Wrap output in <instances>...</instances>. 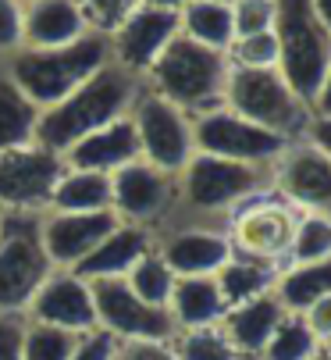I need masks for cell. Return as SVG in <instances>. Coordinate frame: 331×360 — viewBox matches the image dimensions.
<instances>
[{
	"label": "cell",
	"instance_id": "cell-1",
	"mask_svg": "<svg viewBox=\"0 0 331 360\" xmlns=\"http://www.w3.org/2000/svg\"><path fill=\"white\" fill-rule=\"evenodd\" d=\"M132 82L122 72H107L100 68L89 82H82L72 96H65L61 104H53L39 122H36V136L43 143V150H68L79 139H86L89 132L103 129L118 118V111L129 104Z\"/></svg>",
	"mask_w": 331,
	"mask_h": 360
},
{
	"label": "cell",
	"instance_id": "cell-2",
	"mask_svg": "<svg viewBox=\"0 0 331 360\" xmlns=\"http://www.w3.org/2000/svg\"><path fill=\"white\" fill-rule=\"evenodd\" d=\"M107 58L100 36L75 39L58 50H32L11 65V82L22 89L29 104H61L82 82H89Z\"/></svg>",
	"mask_w": 331,
	"mask_h": 360
},
{
	"label": "cell",
	"instance_id": "cell-3",
	"mask_svg": "<svg viewBox=\"0 0 331 360\" xmlns=\"http://www.w3.org/2000/svg\"><path fill=\"white\" fill-rule=\"evenodd\" d=\"M274 36H278L282 79L299 100H313L331 65V43L310 0H278L274 4Z\"/></svg>",
	"mask_w": 331,
	"mask_h": 360
},
{
	"label": "cell",
	"instance_id": "cell-4",
	"mask_svg": "<svg viewBox=\"0 0 331 360\" xmlns=\"http://www.w3.org/2000/svg\"><path fill=\"white\" fill-rule=\"evenodd\" d=\"M228 104L232 115L278 136L303 125V100L271 68H235L228 75Z\"/></svg>",
	"mask_w": 331,
	"mask_h": 360
},
{
	"label": "cell",
	"instance_id": "cell-5",
	"mask_svg": "<svg viewBox=\"0 0 331 360\" xmlns=\"http://www.w3.org/2000/svg\"><path fill=\"white\" fill-rule=\"evenodd\" d=\"M50 261L43 253L39 232L29 218H8L0 236V311L11 314L32 303L46 282Z\"/></svg>",
	"mask_w": 331,
	"mask_h": 360
},
{
	"label": "cell",
	"instance_id": "cell-6",
	"mask_svg": "<svg viewBox=\"0 0 331 360\" xmlns=\"http://www.w3.org/2000/svg\"><path fill=\"white\" fill-rule=\"evenodd\" d=\"M153 75L168 104L189 108V104H203L221 89L225 68H221L217 50H207L189 36H179L160 50V58L153 61Z\"/></svg>",
	"mask_w": 331,
	"mask_h": 360
},
{
	"label": "cell",
	"instance_id": "cell-7",
	"mask_svg": "<svg viewBox=\"0 0 331 360\" xmlns=\"http://www.w3.org/2000/svg\"><path fill=\"white\" fill-rule=\"evenodd\" d=\"M89 296H93L96 321H103L110 335H125L132 342L139 339L164 342L175 332V318L168 311H160V307L143 303L122 278H96Z\"/></svg>",
	"mask_w": 331,
	"mask_h": 360
},
{
	"label": "cell",
	"instance_id": "cell-8",
	"mask_svg": "<svg viewBox=\"0 0 331 360\" xmlns=\"http://www.w3.org/2000/svg\"><path fill=\"white\" fill-rule=\"evenodd\" d=\"M196 143L214 153V158H225V161H264V158H274L282 146H285V136L278 132H267L232 111H214L207 118H200L196 125Z\"/></svg>",
	"mask_w": 331,
	"mask_h": 360
},
{
	"label": "cell",
	"instance_id": "cell-9",
	"mask_svg": "<svg viewBox=\"0 0 331 360\" xmlns=\"http://www.w3.org/2000/svg\"><path fill=\"white\" fill-rule=\"evenodd\" d=\"M61 179V161L50 150H4L0 153V203H15V207H29L53 193Z\"/></svg>",
	"mask_w": 331,
	"mask_h": 360
},
{
	"label": "cell",
	"instance_id": "cell-10",
	"mask_svg": "<svg viewBox=\"0 0 331 360\" xmlns=\"http://www.w3.org/2000/svg\"><path fill=\"white\" fill-rule=\"evenodd\" d=\"M136 136L139 150L150 153L153 168H182L189 161V129L186 118L175 104H168L164 96H146L136 115Z\"/></svg>",
	"mask_w": 331,
	"mask_h": 360
},
{
	"label": "cell",
	"instance_id": "cell-11",
	"mask_svg": "<svg viewBox=\"0 0 331 360\" xmlns=\"http://www.w3.org/2000/svg\"><path fill=\"white\" fill-rule=\"evenodd\" d=\"M115 229L118 221L110 211H61L58 218L46 221L39 243H43L46 261L72 264V261L89 257Z\"/></svg>",
	"mask_w": 331,
	"mask_h": 360
},
{
	"label": "cell",
	"instance_id": "cell-12",
	"mask_svg": "<svg viewBox=\"0 0 331 360\" xmlns=\"http://www.w3.org/2000/svg\"><path fill=\"white\" fill-rule=\"evenodd\" d=\"M32 314L39 325H53L61 332H89L96 325L89 285L75 275L46 278L39 292L32 296Z\"/></svg>",
	"mask_w": 331,
	"mask_h": 360
},
{
	"label": "cell",
	"instance_id": "cell-13",
	"mask_svg": "<svg viewBox=\"0 0 331 360\" xmlns=\"http://www.w3.org/2000/svg\"><path fill=\"white\" fill-rule=\"evenodd\" d=\"M253 172L249 165L239 161H225V158H214V153H203L189 165L186 175V196L196 207H221V203H232L235 196L253 189Z\"/></svg>",
	"mask_w": 331,
	"mask_h": 360
},
{
	"label": "cell",
	"instance_id": "cell-14",
	"mask_svg": "<svg viewBox=\"0 0 331 360\" xmlns=\"http://www.w3.org/2000/svg\"><path fill=\"white\" fill-rule=\"evenodd\" d=\"M179 29V15L164 11V8H143L132 11L122 25H118V54L129 68H150L160 50L175 39Z\"/></svg>",
	"mask_w": 331,
	"mask_h": 360
},
{
	"label": "cell",
	"instance_id": "cell-15",
	"mask_svg": "<svg viewBox=\"0 0 331 360\" xmlns=\"http://www.w3.org/2000/svg\"><path fill=\"white\" fill-rule=\"evenodd\" d=\"M139 153V136L132 122H110L96 132H89L86 139H79L72 146V165L75 172H107V168H125L132 165V158Z\"/></svg>",
	"mask_w": 331,
	"mask_h": 360
},
{
	"label": "cell",
	"instance_id": "cell-16",
	"mask_svg": "<svg viewBox=\"0 0 331 360\" xmlns=\"http://www.w3.org/2000/svg\"><path fill=\"white\" fill-rule=\"evenodd\" d=\"M282 189L317 211H331V161L320 150L303 146L282 165Z\"/></svg>",
	"mask_w": 331,
	"mask_h": 360
},
{
	"label": "cell",
	"instance_id": "cell-17",
	"mask_svg": "<svg viewBox=\"0 0 331 360\" xmlns=\"http://www.w3.org/2000/svg\"><path fill=\"white\" fill-rule=\"evenodd\" d=\"M82 25H86V18L75 8V0H36L32 11L22 22V32L29 36V43L36 50H58V46L82 39L79 36Z\"/></svg>",
	"mask_w": 331,
	"mask_h": 360
},
{
	"label": "cell",
	"instance_id": "cell-18",
	"mask_svg": "<svg viewBox=\"0 0 331 360\" xmlns=\"http://www.w3.org/2000/svg\"><path fill=\"white\" fill-rule=\"evenodd\" d=\"M146 257V236L139 229H115L89 257L79 261L82 278H122L129 268H136Z\"/></svg>",
	"mask_w": 331,
	"mask_h": 360
},
{
	"label": "cell",
	"instance_id": "cell-19",
	"mask_svg": "<svg viewBox=\"0 0 331 360\" xmlns=\"http://www.w3.org/2000/svg\"><path fill=\"white\" fill-rule=\"evenodd\" d=\"M164 175L153 165H125L118 168L115 182H110V200L129 214V218H150L164 203Z\"/></svg>",
	"mask_w": 331,
	"mask_h": 360
},
{
	"label": "cell",
	"instance_id": "cell-20",
	"mask_svg": "<svg viewBox=\"0 0 331 360\" xmlns=\"http://www.w3.org/2000/svg\"><path fill=\"white\" fill-rule=\"evenodd\" d=\"M171 271L186 275V278H196V275H214L228 264V243L214 236V232H186L179 239L168 243L160 257Z\"/></svg>",
	"mask_w": 331,
	"mask_h": 360
},
{
	"label": "cell",
	"instance_id": "cell-21",
	"mask_svg": "<svg viewBox=\"0 0 331 360\" xmlns=\"http://www.w3.org/2000/svg\"><path fill=\"white\" fill-rule=\"evenodd\" d=\"M278 321H282V303L271 296H253L228 314V342L242 353H260L278 328Z\"/></svg>",
	"mask_w": 331,
	"mask_h": 360
},
{
	"label": "cell",
	"instance_id": "cell-22",
	"mask_svg": "<svg viewBox=\"0 0 331 360\" xmlns=\"http://www.w3.org/2000/svg\"><path fill=\"white\" fill-rule=\"evenodd\" d=\"M175 303V321L189 325V328H207L210 321L221 318L225 311V300H221V289L210 275H196V278H182L179 289L171 292Z\"/></svg>",
	"mask_w": 331,
	"mask_h": 360
},
{
	"label": "cell",
	"instance_id": "cell-23",
	"mask_svg": "<svg viewBox=\"0 0 331 360\" xmlns=\"http://www.w3.org/2000/svg\"><path fill=\"white\" fill-rule=\"evenodd\" d=\"M239 243L260 257H271V253H282L289 243H292V218L278 207H257L249 214H242L239 221Z\"/></svg>",
	"mask_w": 331,
	"mask_h": 360
},
{
	"label": "cell",
	"instance_id": "cell-24",
	"mask_svg": "<svg viewBox=\"0 0 331 360\" xmlns=\"http://www.w3.org/2000/svg\"><path fill=\"white\" fill-rule=\"evenodd\" d=\"M36 132V108L22 96V89L8 79H0V153L18 150Z\"/></svg>",
	"mask_w": 331,
	"mask_h": 360
},
{
	"label": "cell",
	"instance_id": "cell-25",
	"mask_svg": "<svg viewBox=\"0 0 331 360\" xmlns=\"http://www.w3.org/2000/svg\"><path fill=\"white\" fill-rule=\"evenodd\" d=\"M50 196L61 211H107L110 179L100 172H72V175L58 179Z\"/></svg>",
	"mask_w": 331,
	"mask_h": 360
},
{
	"label": "cell",
	"instance_id": "cell-26",
	"mask_svg": "<svg viewBox=\"0 0 331 360\" xmlns=\"http://www.w3.org/2000/svg\"><path fill=\"white\" fill-rule=\"evenodd\" d=\"M186 29L189 39L207 46V50H221L232 43V8L228 4H217V0H193L186 8Z\"/></svg>",
	"mask_w": 331,
	"mask_h": 360
},
{
	"label": "cell",
	"instance_id": "cell-27",
	"mask_svg": "<svg viewBox=\"0 0 331 360\" xmlns=\"http://www.w3.org/2000/svg\"><path fill=\"white\" fill-rule=\"evenodd\" d=\"M320 296H331V257L303 264L282 278V303L292 307V311H306Z\"/></svg>",
	"mask_w": 331,
	"mask_h": 360
},
{
	"label": "cell",
	"instance_id": "cell-28",
	"mask_svg": "<svg viewBox=\"0 0 331 360\" xmlns=\"http://www.w3.org/2000/svg\"><path fill=\"white\" fill-rule=\"evenodd\" d=\"M129 289L150 303V307H160L168 311L171 303V292H175V271L160 261V257H143V261L132 268V278H129Z\"/></svg>",
	"mask_w": 331,
	"mask_h": 360
},
{
	"label": "cell",
	"instance_id": "cell-29",
	"mask_svg": "<svg viewBox=\"0 0 331 360\" xmlns=\"http://www.w3.org/2000/svg\"><path fill=\"white\" fill-rule=\"evenodd\" d=\"M217 289H221V300L225 303H246L253 296H264L267 289V271L260 264H246V261H235V264H225L221 268V278H217Z\"/></svg>",
	"mask_w": 331,
	"mask_h": 360
},
{
	"label": "cell",
	"instance_id": "cell-30",
	"mask_svg": "<svg viewBox=\"0 0 331 360\" xmlns=\"http://www.w3.org/2000/svg\"><path fill=\"white\" fill-rule=\"evenodd\" d=\"M313 332L306 328V321L292 318V321H278L274 335L267 339L264 353L267 360H310L313 356Z\"/></svg>",
	"mask_w": 331,
	"mask_h": 360
},
{
	"label": "cell",
	"instance_id": "cell-31",
	"mask_svg": "<svg viewBox=\"0 0 331 360\" xmlns=\"http://www.w3.org/2000/svg\"><path fill=\"white\" fill-rule=\"evenodd\" d=\"M75 349V339L72 332H61L53 325H32L25 335H22V356L25 360H68Z\"/></svg>",
	"mask_w": 331,
	"mask_h": 360
},
{
	"label": "cell",
	"instance_id": "cell-32",
	"mask_svg": "<svg viewBox=\"0 0 331 360\" xmlns=\"http://www.w3.org/2000/svg\"><path fill=\"white\" fill-rule=\"evenodd\" d=\"M292 250L299 261L313 264V261H327L331 257V221L313 214V218H303L299 229L292 232Z\"/></svg>",
	"mask_w": 331,
	"mask_h": 360
},
{
	"label": "cell",
	"instance_id": "cell-33",
	"mask_svg": "<svg viewBox=\"0 0 331 360\" xmlns=\"http://www.w3.org/2000/svg\"><path fill=\"white\" fill-rule=\"evenodd\" d=\"M175 356L179 360H235V346L228 342V335H221L207 325V328H193L182 339Z\"/></svg>",
	"mask_w": 331,
	"mask_h": 360
},
{
	"label": "cell",
	"instance_id": "cell-34",
	"mask_svg": "<svg viewBox=\"0 0 331 360\" xmlns=\"http://www.w3.org/2000/svg\"><path fill=\"white\" fill-rule=\"evenodd\" d=\"M232 25L242 36L267 32L274 25V4H271V0H239V8L232 11Z\"/></svg>",
	"mask_w": 331,
	"mask_h": 360
},
{
	"label": "cell",
	"instance_id": "cell-35",
	"mask_svg": "<svg viewBox=\"0 0 331 360\" xmlns=\"http://www.w3.org/2000/svg\"><path fill=\"white\" fill-rule=\"evenodd\" d=\"M239 58H242V68H271L278 61V36H274V29L257 32V36H242Z\"/></svg>",
	"mask_w": 331,
	"mask_h": 360
},
{
	"label": "cell",
	"instance_id": "cell-36",
	"mask_svg": "<svg viewBox=\"0 0 331 360\" xmlns=\"http://www.w3.org/2000/svg\"><path fill=\"white\" fill-rule=\"evenodd\" d=\"M136 0H75V8L82 11V18L89 15L100 29H118L129 15H132Z\"/></svg>",
	"mask_w": 331,
	"mask_h": 360
},
{
	"label": "cell",
	"instance_id": "cell-37",
	"mask_svg": "<svg viewBox=\"0 0 331 360\" xmlns=\"http://www.w3.org/2000/svg\"><path fill=\"white\" fill-rule=\"evenodd\" d=\"M68 360H115V335L110 332H93L82 342H75Z\"/></svg>",
	"mask_w": 331,
	"mask_h": 360
},
{
	"label": "cell",
	"instance_id": "cell-38",
	"mask_svg": "<svg viewBox=\"0 0 331 360\" xmlns=\"http://www.w3.org/2000/svg\"><path fill=\"white\" fill-rule=\"evenodd\" d=\"M22 335H25V328L11 314H0V360H25L22 356Z\"/></svg>",
	"mask_w": 331,
	"mask_h": 360
},
{
	"label": "cell",
	"instance_id": "cell-39",
	"mask_svg": "<svg viewBox=\"0 0 331 360\" xmlns=\"http://www.w3.org/2000/svg\"><path fill=\"white\" fill-rule=\"evenodd\" d=\"M22 39V15L15 8V0H0V50L15 46Z\"/></svg>",
	"mask_w": 331,
	"mask_h": 360
},
{
	"label": "cell",
	"instance_id": "cell-40",
	"mask_svg": "<svg viewBox=\"0 0 331 360\" xmlns=\"http://www.w3.org/2000/svg\"><path fill=\"white\" fill-rule=\"evenodd\" d=\"M306 328L313 339H331V296H320L313 307H306Z\"/></svg>",
	"mask_w": 331,
	"mask_h": 360
},
{
	"label": "cell",
	"instance_id": "cell-41",
	"mask_svg": "<svg viewBox=\"0 0 331 360\" xmlns=\"http://www.w3.org/2000/svg\"><path fill=\"white\" fill-rule=\"evenodd\" d=\"M122 360H179L164 342H146V339H139V342H129L125 349H122Z\"/></svg>",
	"mask_w": 331,
	"mask_h": 360
},
{
	"label": "cell",
	"instance_id": "cell-42",
	"mask_svg": "<svg viewBox=\"0 0 331 360\" xmlns=\"http://www.w3.org/2000/svg\"><path fill=\"white\" fill-rule=\"evenodd\" d=\"M317 104H320L324 118H331V65H327V72H324V82H320V89H317Z\"/></svg>",
	"mask_w": 331,
	"mask_h": 360
},
{
	"label": "cell",
	"instance_id": "cell-43",
	"mask_svg": "<svg viewBox=\"0 0 331 360\" xmlns=\"http://www.w3.org/2000/svg\"><path fill=\"white\" fill-rule=\"evenodd\" d=\"M313 139L320 143V150H324V158L331 161V118L317 122V129H313Z\"/></svg>",
	"mask_w": 331,
	"mask_h": 360
},
{
	"label": "cell",
	"instance_id": "cell-44",
	"mask_svg": "<svg viewBox=\"0 0 331 360\" xmlns=\"http://www.w3.org/2000/svg\"><path fill=\"white\" fill-rule=\"evenodd\" d=\"M310 8H313L317 22L324 25V32H331V0H310Z\"/></svg>",
	"mask_w": 331,
	"mask_h": 360
},
{
	"label": "cell",
	"instance_id": "cell-45",
	"mask_svg": "<svg viewBox=\"0 0 331 360\" xmlns=\"http://www.w3.org/2000/svg\"><path fill=\"white\" fill-rule=\"evenodd\" d=\"M153 8H164V11H171L175 4H186V0H150Z\"/></svg>",
	"mask_w": 331,
	"mask_h": 360
},
{
	"label": "cell",
	"instance_id": "cell-46",
	"mask_svg": "<svg viewBox=\"0 0 331 360\" xmlns=\"http://www.w3.org/2000/svg\"><path fill=\"white\" fill-rule=\"evenodd\" d=\"M310 360H331V349H320V353H313Z\"/></svg>",
	"mask_w": 331,
	"mask_h": 360
},
{
	"label": "cell",
	"instance_id": "cell-47",
	"mask_svg": "<svg viewBox=\"0 0 331 360\" xmlns=\"http://www.w3.org/2000/svg\"><path fill=\"white\" fill-rule=\"evenodd\" d=\"M217 4H228V0H217Z\"/></svg>",
	"mask_w": 331,
	"mask_h": 360
}]
</instances>
